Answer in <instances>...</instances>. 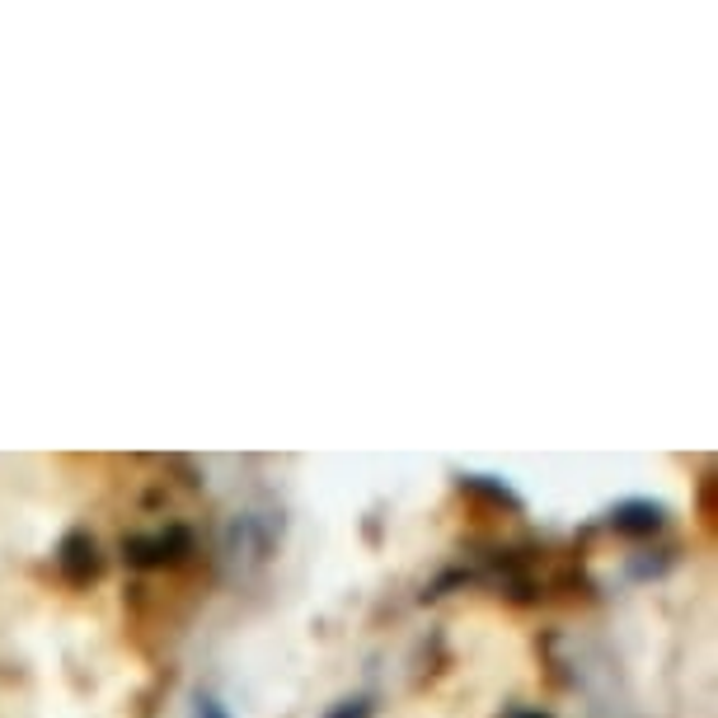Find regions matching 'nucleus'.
Listing matches in <instances>:
<instances>
[{
	"instance_id": "f257e3e1",
	"label": "nucleus",
	"mask_w": 718,
	"mask_h": 718,
	"mask_svg": "<svg viewBox=\"0 0 718 718\" xmlns=\"http://www.w3.org/2000/svg\"><path fill=\"white\" fill-rule=\"evenodd\" d=\"M198 718H225V714L217 709V699H198Z\"/></svg>"
}]
</instances>
